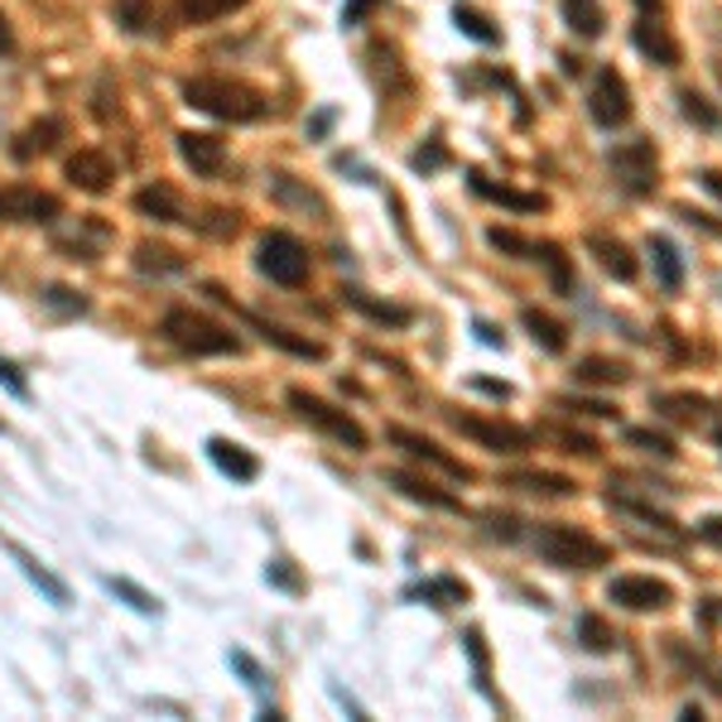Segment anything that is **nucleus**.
I'll return each mask as SVG.
<instances>
[{
    "instance_id": "16",
    "label": "nucleus",
    "mask_w": 722,
    "mask_h": 722,
    "mask_svg": "<svg viewBox=\"0 0 722 722\" xmlns=\"http://www.w3.org/2000/svg\"><path fill=\"white\" fill-rule=\"evenodd\" d=\"M136 213L140 217H154V221H188V227H193L188 203L174 193V183H164V179H154V183L140 188V193H136Z\"/></svg>"
},
{
    "instance_id": "11",
    "label": "nucleus",
    "mask_w": 722,
    "mask_h": 722,
    "mask_svg": "<svg viewBox=\"0 0 722 722\" xmlns=\"http://www.w3.org/2000/svg\"><path fill=\"white\" fill-rule=\"evenodd\" d=\"M385 439H391L395 448H405L409 458H419V463H429V468H439L443 477H453V482H468V477H472L468 463H458L453 453H443L439 443L425 439V433H415V429H400V425H391V429H385Z\"/></svg>"
},
{
    "instance_id": "46",
    "label": "nucleus",
    "mask_w": 722,
    "mask_h": 722,
    "mask_svg": "<svg viewBox=\"0 0 722 722\" xmlns=\"http://www.w3.org/2000/svg\"><path fill=\"white\" fill-rule=\"evenodd\" d=\"M680 217L688 221V227H704L708 237H722V227H718V221H708V213H698V207H680Z\"/></svg>"
},
{
    "instance_id": "39",
    "label": "nucleus",
    "mask_w": 722,
    "mask_h": 722,
    "mask_svg": "<svg viewBox=\"0 0 722 722\" xmlns=\"http://www.w3.org/2000/svg\"><path fill=\"white\" fill-rule=\"evenodd\" d=\"M612 506H621L626 516H641V520H650L655 530H664V535H680V525H674L664 510H655V506H641V502H626V496H612Z\"/></svg>"
},
{
    "instance_id": "5",
    "label": "nucleus",
    "mask_w": 722,
    "mask_h": 722,
    "mask_svg": "<svg viewBox=\"0 0 722 722\" xmlns=\"http://www.w3.org/2000/svg\"><path fill=\"white\" fill-rule=\"evenodd\" d=\"M289 409H294L304 425H314V429H324L328 439H338V443H347L352 453H362L366 448V429L357 425V419L347 415V409H338V405H328L324 395H314V391H304V385H289Z\"/></svg>"
},
{
    "instance_id": "30",
    "label": "nucleus",
    "mask_w": 722,
    "mask_h": 722,
    "mask_svg": "<svg viewBox=\"0 0 722 722\" xmlns=\"http://www.w3.org/2000/svg\"><path fill=\"white\" fill-rule=\"evenodd\" d=\"M573 376L583 385H626L631 381V366L626 362H612V357H583L573 366Z\"/></svg>"
},
{
    "instance_id": "14",
    "label": "nucleus",
    "mask_w": 722,
    "mask_h": 722,
    "mask_svg": "<svg viewBox=\"0 0 722 722\" xmlns=\"http://www.w3.org/2000/svg\"><path fill=\"white\" fill-rule=\"evenodd\" d=\"M63 136H68V126H63L59 116H39V121H29V126L15 136V144H10V154H15L20 164L43 160V154H53V150H59V140H63Z\"/></svg>"
},
{
    "instance_id": "51",
    "label": "nucleus",
    "mask_w": 722,
    "mask_h": 722,
    "mask_svg": "<svg viewBox=\"0 0 722 722\" xmlns=\"http://www.w3.org/2000/svg\"><path fill=\"white\" fill-rule=\"evenodd\" d=\"M704 188H708V193H718V198H722V174H718V169H704Z\"/></svg>"
},
{
    "instance_id": "29",
    "label": "nucleus",
    "mask_w": 722,
    "mask_h": 722,
    "mask_svg": "<svg viewBox=\"0 0 722 722\" xmlns=\"http://www.w3.org/2000/svg\"><path fill=\"white\" fill-rule=\"evenodd\" d=\"M506 486H516V492H535V496H573V477H559V472H506Z\"/></svg>"
},
{
    "instance_id": "9",
    "label": "nucleus",
    "mask_w": 722,
    "mask_h": 722,
    "mask_svg": "<svg viewBox=\"0 0 722 722\" xmlns=\"http://www.w3.org/2000/svg\"><path fill=\"white\" fill-rule=\"evenodd\" d=\"M607 597L626 612H664L674 607V587L664 578H650V573H621L607 583Z\"/></svg>"
},
{
    "instance_id": "48",
    "label": "nucleus",
    "mask_w": 722,
    "mask_h": 722,
    "mask_svg": "<svg viewBox=\"0 0 722 722\" xmlns=\"http://www.w3.org/2000/svg\"><path fill=\"white\" fill-rule=\"evenodd\" d=\"M0 381H5V385H10V391H15V395H29L25 376H20V371H15V366H10L5 357H0Z\"/></svg>"
},
{
    "instance_id": "53",
    "label": "nucleus",
    "mask_w": 722,
    "mask_h": 722,
    "mask_svg": "<svg viewBox=\"0 0 722 722\" xmlns=\"http://www.w3.org/2000/svg\"><path fill=\"white\" fill-rule=\"evenodd\" d=\"M10 43H15V35H10V20H5V15H0V53H5V49H10Z\"/></svg>"
},
{
    "instance_id": "24",
    "label": "nucleus",
    "mask_w": 722,
    "mask_h": 722,
    "mask_svg": "<svg viewBox=\"0 0 722 722\" xmlns=\"http://www.w3.org/2000/svg\"><path fill=\"white\" fill-rule=\"evenodd\" d=\"M559 10H563V25H569L578 39H603V29H607L603 0H559Z\"/></svg>"
},
{
    "instance_id": "35",
    "label": "nucleus",
    "mask_w": 722,
    "mask_h": 722,
    "mask_svg": "<svg viewBox=\"0 0 722 722\" xmlns=\"http://www.w3.org/2000/svg\"><path fill=\"white\" fill-rule=\"evenodd\" d=\"M419 597L433 607H453V603H468V587H463L458 578H433V583L419 587Z\"/></svg>"
},
{
    "instance_id": "6",
    "label": "nucleus",
    "mask_w": 722,
    "mask_h": 722,
    "mask_svg": "<svg viewBox=\"0 0 722 722\" xmlns=\"http://www.w3.org/2000/svg\"><path fill=\"white\" fill-rule=\"evenodd\" d=\"M607 164H612L617 183L626 188V193L646 198V193H655V188H660V154H655L650 140H626V144H617V150L607 154Z\"/></svg>"
},
{
    "instance_id": "45",
    "label": "nucleus",
    "mask_w": 722,
    "mask_h": 722,
    "mask_svg": "<svg viewBox=\"0 0 722 722\" xmlns=\"http://www.w3.org/2000/svg\"><path fill=\"white\" fill-rule=\"evenodd\" d=\"M468 650H472V664H477V684L486 688V650H482V636L468 631Z\"/></svg>"
},
{
    "instance_id": "19",
    "label": "nucleus",
    "mask_w": 722,
    "mask_h": 722,
    "mask_svg": "<svg viewBox=\"0 0 722 722\" xmlns=\"http://www.w3.org/2000/svg\"><path fill=\"white\" fill-rule=\"evenodd\" d=\"M655 409H660L670 425H684V429H704L708 425V395H694V391H664L655 395Z\"/></svg>"
},
{
    "instance_id": "10",
    "label": "nucleus",
    "mask_w": 722,
    "mask_h": 722,
    "mask_svg": "<svg viewBox=\"0 0 722 722\" xmlns=\"http://www.w3.org/2000/svg\"><path fill=\"white\" fill-rule=\"evenodd\" d=\"M587 111H593V121H597V126H607V130L626 126V121H631V87H626V77H621L617 68H597L593 92H587Z\"/></svg>"
},
{
    "instance_id": "50",
    "label": "nucleus",
    "mask_w": 722,
    "mask_h": 722,
    "mask_svg": "<svg viewBox=\"0 0 722 722\" xmlns=\"http://www.w3.org/2000/svg\"><path fill=\"white\" fill-rule=\"evenodd\" d=\"M492 535L516 540V516H492Z\"/></svg>"
},
{
    "instance_id": "43",
    "label": "nucleus",
    "mask_w": 722,
    "mask_h": 722,
    "mask_svg": "<svg viewBox=\"0 0 722 722\" xmlns=\"http://www.w3.org/2000/svg\"><path fill=\"white\" fill-rule=\"evenodd\" d=\"M231 664H237L241 674H246V684L251 688H265V674H261V664L251 660V655H241V650H231Z\"/></svg>"
},
{
    "instance_id": "41",
    "label": "nucleus",
    "mask_w": 722,
    "mask_h": 722,
    "mask_svg": "<svg viewBox=\"0 0 722 722\" xmlns=\"http://www.w3.org/2000/svg\"><path fill=\"white\" fill-rule=\"evenodd\" d=\"M563 409H583V415H597V419H617V409L607 400H559Z\"/></svg>"
},
{
    "instance_id": "38",
    "label": "nucleus",
    "mask_w": 722,
    "mask_h": 722,
    "mask_svg": "<svg viewBox=\"0 0 722 722\" xmlns=\"http://www.w3.org/2000/svg\"><path fill=\"white\" fill-rule=\"evenodd\" d=\"M626 439L636 443V448L655 453V458H660V463H674V453H680V448H674L670 439H664V433H655V429H626Z\"/></svg>"
},
{
    "instance_id": "3",
    "label": "nucleus",
    "mask_w": 722,
    "mask_h": 722,
    "mask_svg": "<svg viewBox=\"0 0 722 722\" xmlns=\"http://www.w3.org/2000/svg\"><path fill=\"white\" fill-rule=\"evenodd\" d=\"M535 554L554 569H578V573H593L603 563H612V549H607L597 535L578 525H563V520H549V525L535 530Z\"/></svg>"
},
{
    "instance_id": "7",
    "label": "nucleus",
    "mask_w": 722,
    "mask_h": 722,
    "mask_svg": "<svg viewBox=\"0 0 722 722\" xmlns=\"http://www.w3.org/2000/svg\"><path fill=\"white\" fill-rule=\"evenodd\" d=\"M448 425L458 429L463 439L482 443V448H492V453H525L530 443H535V433H530V429L510 425V419H482V415H468V409H463V415L453 409Z\"/></svg>"
},
{
    "instance_id": "17",
    "label": "nucleus",
    "mask_w": 722,
    "mask_h": 722,
    "mask_svg": "<svg viewBox=\"0 0 722 722\" xmlns=\"http://www.w3.org/2000/svg\"><path fill=\"white\" fill-rule=\"evenodd\" d=\"M587 251H593L597 265H603V270L612 275V280H621V284H631L641 275L631 246H626V241H617V237H607V231H593V237H587Z\"/></svg>"
},
{
    "instance_id": "49",
    "label": "nucleus",
    "mask_w": 722,
    "mask_h": 722,
    "mask_svg": "<svg viewBox=\"0 0 722 722\" xmlns=\"http://www.w3.org/2000/svg\"><path fill=\"white\" fill-rule=\"evenodd\" d=\"M698 540H708V544H718V549H722V516H708L704 525H698Z\"/></svg>"
},
{
    "instance_id": "31",
    "label": "nucleus",
    "mask_w": 722,
    "mask_h": 722,
    "mask_svg": "<svg viewBox=\"0 0 722 722\" xmlns=\"http://www.w3.org/2000/svg\"><path fill=\"white\" fill-rule=\"evenodd\" d=\"M578 646L593 650V655H607V650H617V631L597 612H583L578 617Z\"/></svg>"
},
{
    "instance_id": "44",
    "label": "nucleus",
    "mask_w": 722,
    "mask_h": 722,
    "mask_svg": "<svg viewBox=\"0 0 722 722\" xmlns=\"http://www.w3.org/2000/svg\"><path fill=\"white\" fill-rule=\"evenodd\" d=\"M49 304L68 308V314H83V308H87V299H73V289H59V284H53V289H49Z\"/></svg>"
},
{
    "instance_id": "40",
    "label": "nucleus",
    "mask_w": 722,
    "mask_h": 722,
    "mask_svg": "<svg viewBox=\"0 0 722 722\" xmlns=\"http://www.w3.org/2000/svg\"><path fill=\"white\" fill-rule=\"evenodd\" d=\"M680 106H684V116H688V121H698V126H704V130H713L718 121H722L718 111L708 106V102H704V97H698V92H684V97H680Z\"/></svg>"
},
{
    "instance_id": "12",
    "label": "nucleus",
    "mask_w": 722,
    "mask_h": 722,
    "mask_svg": "<svg viewBox=\"0 0 722 722\" xmlns=\"http://www.w3.org/2000/svg\"><path fill=\"white\" fill-rule=\"evenodd\" d=\"M63 179L97 198L116 183V164H111L102 150H77V154H68V164H63Z\"/></svg>"
},
{
    "instance_id": "47",
    "label": "nucleus",
    "mask_w": 722,
    "mask_h": 722,
    "mask_svg": "<svg viewBox=\"0 0 722 722\" xmlns=\"http://www.w3.org/2000/svg\"><path fill=\"white\" fill-rule=\"evenodd\" d=\"M443 160H448V150H443V144H429V150L415 154V169H439Z\"/></svg>"
},
{
    "instance_id": "27",
    "label": "nucleus",
    "mask_w": 722,
    "mask_h": 722,
    "mask_svg": "<svg viewBox=\"0 0 722 722\" xmlns=\"http://www.w3.org/2000/svg\"><path fill=\"white\" fill-rule=\"evenodd\" d=\"M207 453H213V463L227 477H237V482H255V477H261V463L251 458L246 448H241V443H227V439H213L207 443Z\"/></svg>"
},
{
    "instance_id": "4",
    "label": "nucleus",
    "mask_w": 722,
    "mask_h": 722,
    "mask_svg": "<svg viewBox=\"0 0 722 722\" xmlns=\"http://www.w3.org/2000/svg\"><path fill=\"white\" fill-rule=\"evenodd\" d=\"M255 270L270 284L299 289V284H308V270H314V265H308V246L294 231H265L261 246H255Z\"/></svg>"
},
{
    "instance_id": "1",
    "label": "nucleus",
    "mask_w": 722,
    "mask_h": 722,
    "mask_svg": "<svg viewBox=\"0 0 722 722\" xmlns=\"http://www.w3.org/2000/svg\"><path fill=\"white\" fill-rule=\"evenodd\" d=\"M183 102L193 111H207V116H217V121H231V126H251V121L270 116V97H265L261 87L241 83V77H188Z\"/></svg>"
},
{
    "instance_id": "20",
    "label": "nucleus",
    "mask_w": 722,
    "mask_h": 722,
    "mask_svg": "<svg viewBox=\"0 0 722 722\" xmlns=\"http://www.w3.org/2000/svg\"><path fill=\"white\" fill-rule=\"evenodd\" d=\"M246 324L261 332L265 342H275L280 352H289V357H304V362H324L328 357V347L324 342H314V338H299V332H289V328H280V324H265V318H255V314H241Z\"/></svg>"
},
{
    "instance_id": "13",
    "label": "nucleus",
    "mask_w": 722,
    "mask_h": 722,
    "mask_svg": "<svg viewBox=\"0 0 722 722\" xmlns=\"http://www.w3.org/2000/svg\"><path fill=\"white\" fill-rule=\"evenodd\" d=\"M631 43H636L650 63H660V68H680V63H684L680 39H674L670 29H664L660 20H650V15H641L636 25H631Z\"/></svg>"
},
{
    "instance_id": "2",
    "label": "nucleus",
    "mask_w": 722,
    "mask_h": 722,
    "mask_svg": "<svg viewBox=\"0 0 722 722\" xmlns=\"http://www.w3.org/2000/svg\"><path fill=\"white\" fill-rule=\"evenodd\" d=\"M160 332L169 347L188 352V357H237L241 352V338L231 328H221L217 318L198 314V308H169L160 318Z\"/></svg>"
},
{
    "instance_id": "22",
    "label": "nucleus",
    "mask_w": 722,
    "mask_h": 722,
    "mask_svg": "<svg viewBox=\"0 0 722 722\" xmlns=\"http://www.w3.org/2000/svg\"><path fill=\"white\" fill-rule=\"evenodd\" d=\"M468 183H472V193L477 198H486V203H502V207H516V213H544V193H516V188H506V183H492L486 174H468Z\"/></svg>"
},
{
    "instance_id": "18",
    "label": "nucleus",
    "mask_w": 722,
    "mask_h": 722,
    "mask_svg": "<svg viewBox=\"0 0 722 722\" xmlns=\"http://www.w3.org/2000/svg\"><path fill=\"white\" fill-rule=\"evenodd\" d=\"M385 482H391L400 496H409V502H425V506H433V510H463L458 496L443 492V486H433L429 477H415V472H405V468H391V472H385Z\"/></svg>"
},
{
    "instance_id": "52",
    "label": "nucleus",
    "mask_w": 722,
    "mask_h": 722,
    "mask_svg": "<svg viewBox=\"0 0 722 722\" xmlns=\"http://www.w3.org/2000/svg\"><path fill=\"white\" fill-rule=\"evenodd\" d=\"M636 10H641V15H660L664 0H636Z\"/></svg>"
},
{
    "instance_id": "36",
    "label": "nucleus",
    "mask_w": 722,
    "mask_h": 722,
    "mask_svg": "<svg viewBox=\"0 0 722 722\" xmlns=\"http://www.w3.org/2000/svg\"><path fill=\"white\" fill-rule=\"evenodd\" d=\"M15 559H20V569H25V573H29V578H35V583L43 587V593H49V597H53V603H59V607H63V603H68V587H63V583H59V578H53L49 569H43V563H35V559H29V554H25V549H15Z\"/></svg>"
},
{
    "instance_id": "21",
    "label": "nucleus",
    "mask_w": 722,
    "mask_h": 722,
    "mask_svg": "<svg viewBox=\"0 0 722 722\" xmlns=\"http://www.w3.org/2000/svg\"><path fill=\"white\" fill-rule=\"evenodd\" d=\"M338 294H342V304H347V308H357V314H366V318H371V324H385V328H405L409 318H415V314H409V308H400V304H385V299H371V294H366V289H357V284H342Z\"/></svg>"
},
{
    "instance_id": "25",
    "label": "nucleus",
    "mask_w": 722,
    "mask_h": 722,
    "mask_svg": "<svg viewBox=\"0 0 722 722\" xmlns=\"http://www.w3.org/2000/svg\"><path fill=\"white\" fill-rule=\"evenodd\" d=\"M650 265H655V280L660 289H670V294H680L684 284V261H680V246H674L670 237H650Z\"/></svg>"
},
{
    "instance_id": "15",
    "label": "nucleus",
    "mask_w": 722,
    "mask_h": 722,
    "mask_svg": "<svg viewBox=\"0 0 722 722\" xmlns=\"http://www.w3.org/2000/svg\"><path fill=\"white\" fill-rule=\"evenodd\" d=\"M179 154H183V164L198 174V179H217L221 164H227L221 140L207 136V130H183V136H179Z\"/></svg>"
},
{
    "instance_id": "34",
    "label": "nucleus",
    "mask_w": 722,
    "mask_h": 722,
    "mask_svg": "<svg viewBox=\"0 0 722 722\" xmlns=\"http://www.w3.org/2000/svg\"><path fill=\"white\" fill-rule=\"evenodd\" d=\"M453 20H458V29H463V35H472L477 43H502V29H496L492 20L482 15V10L458 5V10H453Z\"/></svg>"
},
{
    "instance_id": "32",
    "label": "nucleus",
    "mask_w": 722,
    "mask_h": 722,
    "mask_svg": "<svg viewBox=\"0 0 722 722\" xmlns=\"http://www.w3.org/2000/svg\"><path fill=\"white\" fill-rule=\"evenodd\" d=\"M246 0H179V20L183 25H213V20L241 10Z\"/></svg>"
},
{
    "instance_id": "26",
    "label": "nucleus",
    "mask_w": 722,
    "mask_h": 722,
    "mask_svg": "<svg viewBox=\"0 0 722 722\" xmlns=\"http://www.w3.org/2000/svg\"><path fill=\"white\" fill-rule=\"evenodd\" d=\"M136 270L140 275H183L188 270V255H179L164 241H140L136 246Z\"/></svg>"
},
{
    "instance_id": "33",
    "label": "nucleus",
    "mask_w": 722,
    "mask_h": 722,
    "mask_svg": "<svg viewBox=\"0 0 722 722\" xmlns=\"http://www.w3.org/2000/svg\"><path fill=\"white\" fill-rule=\"evenodd\" d=\"M116 25L126 35H150L154 29V0H116Z\"/></svg>"
},
{
    "instance_id": "28",
    "label": "nucleus",
    "mask_w": 722,
    "mask_h": 722,
    "mask_svg": "<svg viewBox=\"0 0 722 722\" xmlns=\"http://www.w3.org/2000/svg\"><path fill=\"white\" fill-rule=\"evenodd\" d=\"M520 324H525V332H530V338H535L544 352H554V357H559V352L569 347V328H563L559 318L540 314V308H520Z\"/></svg>"
},
{
    "instance_id": "42",
    "label": "nucleus",
    "mask_w": 722,
    "mask_h": 722,
    "mask_svg": "<svg viewBox=\"0 0 722 722\" xmlns=\"http://www.w3.org/2000/svg\"><path fill=\"white\" fill-rule=\"evenodd\" d=\"M385 0H347V10H342V25H362L371 10H381Z\"/></svg>"
},
{
    "instance_id": "8",
    "label": "nucleus",
    "mask_w": 722,
    "mask_h": 722,
    "mask_svg": "<svg viewBox=\"0 0 722 722\" xmlns=\"http://www.w3.org/2000/svg\"><path fill=\"white\" fill-rule=\"evenodd\" d=\"M63 217V203L43 188L29 183H0V221H20V227H49Z\"/></svg>"
},
{
    "instance_id": "37",
    "label": "nucleus",
    "mask_w": 722,
    "mask_h": 722,
    "mask_svg": "<svg viewBox=\"0 0 722 722\" xmlns=\"http://www.w3.org/2000/svg\"><path fill=\"white\" fill-rule=\"evenodd\" d=\"M106 587H111L116 597H126V603L136 607V612H144V617H154V612H160V603H154V597L144 593V587L130 583V578H106Z\"/></svg>"
},
{
    "instance_id": "23",
    "label": "nucleus",
    "mask_w": 722,
    "mask_h": 722,
    "mask_svg": "<svg viewBox=\"0 0 722 722\" xmlns=\"http://www.w3.org/2000/svg\"><path fill=\"white\" fill-rule=\"evenodd\" d=\"M525 261H540L544 270H549L554 294H573V261H569V251H563L559 241H530Z\"/></svg>"
}]
</instances>
